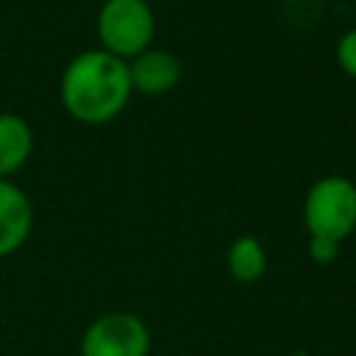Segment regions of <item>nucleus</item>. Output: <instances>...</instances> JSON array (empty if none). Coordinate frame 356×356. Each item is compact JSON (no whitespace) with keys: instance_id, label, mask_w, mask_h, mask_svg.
<instances>
[{"instance_id":"obj_1","label":"nucleus","mask_w":356,"mask_h":356,"mask_svg":"<svg viewBox=\"0 0 356 356\" xmlns=\"http://www.w3.org/2000/svg\"><path fill=\"white\" fill-rule=\"evenodd\" d=\"M134 86L128 61L92 47L72 56L58 78V100L81 125H106L131 103Z\"/></svg>"},{"instance_id":"obj_2","label":"nucleus","mask_w":356,"mask_h":356,"mask_svg":"<svg viewBox=\"0 0 356 356\" xmlns=\"http://www.w3.org/2000/svg\"><path fill=\"white\" fill-rule=\"evenodd\" d=\"M303 225L309 236L345 242L356 231V184L345 175H323L303 195Z\"/></svg>"},{"instance_id":"obj_3","label":"nucleus","mask_w":356,"mask_h":356,"mask_svg":"<svg viewBox=\"0 0 356 356\" xmlns=\"http://www.w3.org/2000/svg\"><path fill=\"white\" fill-rule=\"evenodd\" d=\"M95 31L100 50L131 61L153 47L156 17L147 0H103L95 17Z\"/></svg>"},{"instance_id":"obj_4","label":"nucleus","mask_w":356,"mask_h":356,"mask_svg":"<svg viewBox=\"0 0 356 356\" xmlns=\"http://www.w3.org/2000/svg\"><path fill=\"white\" fill-rule=\"evenodd\" d=\"M150 328L134 312H106L81 337V356H150Z\"/></svg>"},{"instance_id":"obj_5","label":"nucleus","mask_w":356,"mask_h":356,"mask_svg":"<svg viewBox=\"0 0 356 356\" xmlns=\"http://www.w3.org/2000/svg\"><path fill=\"white\" fill-rule=\"evenodd\" d=\"M128 72H131V86L136 95L159 97V95H167L178 86L184 67L172 50L147 47L145 53H139L128 61Z\"/></svg>"},{"instance_id":"obj_6","label":"nucleus","mask_w":356,"mask_h":356,"mask_svg":"<svg viewBox=\"0 0 356 356\" xmlns=\"http://www.w3.org/2000/svg\"><path fill=\"white\" fill-rule=\"evenodd\" d=\"M33 231V203L11 181L0 178V259L14 256Z\"/></svg>"},{"instance_id":"obj_7","label":"nucleus","mask_w":356,"mask_h":356,"mask_svg":"<svg viewBox=\"0 0 356 356\" xmlns=\"http://www.w3.org/2000/svg\"><path fill=\"white\" fill-rule=\"evenodd\" d=\"M33 156V128L14 111H0V178H14Z\"/></svg>"},{"instance_id":"obj_8","label":"nucleus","mask_w":356,"mask_h":356,"mask_svg":"<svg viewBox=\"0 0 356 356\" xmlns=\"http://www.w3.org/2000/svg\"><path fill=\"white\" fill-rule=\"evenodd\" d=\"M225 270L236 284H256L267 273V250L253 234H239L225 250Z\"/></svg>"},{"instance_id":"obj_9","label":"nucleus","mask_w":356,"mask_h":356,"mask_svg":"<svg viewBox=\"0 0 356 356\" xmlns=\"http://www.w3.org/2000/svg\"><path fill=\"white\" fill-rule=\"evenodd\" d=\"M334 61H337V67L348 78L356 81V28H348L337 39V44H334Z\"/></svg>"},{"instance_id":"obj_10","label":"nucleus","mask_w":356,"mask_h":356,"mask_svg":"<svg viewBox=\"0 0 356 356\" xmlns=\"http://www.w3.org/2000/svg\"><path fill=\"white\" fill-rule=\"evenodd\" d=\"M309 256L317 264H331L339 256V242L331 239H320V236H309Z\"/></svg>"},{"instance_id":"obj_11","label":"nucleus","mask_w":356,"mask_h":356,"mask_svg":"<svg viewBox=\"0 0 356 356\" xmlns=\"http://www.w3.org/2000/svg\"><path fill=\"white\" fill-rule=\"evenodd\" d=\"M170 3H184V0H170Z\"/></svg>"}]
</instances>
